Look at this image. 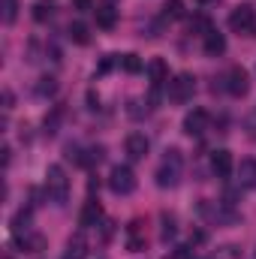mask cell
Here are the masks:
<instances>
[{
	"mask_svg": "<svg viewBox=\"0 0 256 259\" xmlns=\"http://www.w3.org/2000/svg\"><path fill=\"white\" fill-rule=\"evenodd\" d=\"M169 259H193V244L190 247H175V250L169 253Z\"/></svg>",
	"mask_w": 256,
	"mask_h": 259,
	"instance_id": "cell-25",
	"label": "cell"
},
{
	"mask_svg": "<svg viewBox=\"0 0 256 259\" xmlns=\"http://www.w3.org/2000/svg\"><path fill=\"white\" fill-rule=\"evenodd\" d=\"M121 66H124L127 72H133V75H136V72H142V61H139L136 55H124V61H121Z\"/></svg>",
	"mask_w": 256,
	"mask_h": 259,
	"instance_id": "cell-22",
	"label": "cell"
},
{
	"mask_svg": "<svg viewBox=\"0 0 256 259\" xmlns=\"http://www.w3.org/2000/svg\"><path fill=\"white\" fill-rule=\"evenodd\" d=\"M166 94H169L172 103H187V100H193V94H196V78H193L190 72H178L175 78H169Z\"/></svg>",
	"mask_w": 256,
	"mask_h": 259,
	"instance_id": "cell-3",
	"label": "cell"
},
{
	"mask_svg": "<svg viewBox=\"0 0 256 259\" xmlns=\"http://www.w3.org/2000/svg\"><path fill=\"white\" fill-rule=\"evenodd\" d=\"M94 15H97V27H103V30H112V27L118 24V9H115L112 3L97 6V9H94Z\"/></svg>",
	"mask_w": 256,
	"mask_h": 259,
	"instance_id": "cell-12",
	"label": "cell"
},
{
	"mask_svg": "<svg viewBox=\"0 0 256 259\" xmlns=\"http://www.w3.org/2000/svg\"><path fill=\"white\" fill-rule=\"evenodd\" d=\"M136 172L130 169V166H115L112 169V175H109V187H112V193L118 196H130L136 190Z\"/></svg>",
	"mask_w": 256,
	"mask_h": 259,
	"instance_id": "cell-4",
	"label": "cell"
},
{
	"mask_svg": "<svg viewBox=\"0 0 256 259\" xmlns=\"http://www.w3.org/2000/svg\"><path fill=\"white\" fill-rule=\"evenodd\" d=\"M109 69H112V58H106V61L100 64V72H109Z\"/></svg>",
	"mask_w": 256,
	"mask_h": 259,
	"instance_id": "cell-28",
	"label": "cell"
},
{
	"mask_svg": "<svg viewBox=\"0 0 256 259\" xmlns=\"http://www.w3.org/2000/svg\"><path fill=\"white\" fill-rule=\"evenodd\" d=\"M69 39H72L75 46H88V42H91L88 24H81V21H72V24H69Z\"/></svg>",
	"mask_w": 256,
	"mask_h": 259,
	"instance_id": "cell-17",
	"label": "cell"
},
{
	"mask_svg": "<svg viewBox=\"0 0 256 259\" xmlns=\"http://www.w3.org/2000/svg\"><path fill=\"white\" fill-rule=\"evenodd\" d=\"M226 91H229L232 97H247V91H250V75H247L244 66H232V69H229V75H226Z\"/></svg>",
	"mask_w": 256,
	"mask_h": 259,
	"instance_id": "cell-6",
	"label": "cell"
},
{
	"mask_svg": "<svg viewBox=\"0 0 256 259\" xmlns=\"http://www.w3.org/2000/svg\"><path fill=\"white\" fill-rule=\"evenodd\" d=\"M36 91H39V97H52V94L58 91V84H55V78H42Z\"/></svg>",
	"mask_w": 256,
	"mask_h": 259,
	"instance_id": "cell-23",
	"label": "cell"
},
{
	"mask_svg": "<svg viewBox=\"0 0 256 259\" xmlns=\"http://www.w3.org/2000/svg\"><path fill=\"white\" fill-rule=\"evenodd\" d=\"M178 181H181V151L172 148V151H166V157L157 169V187L172 190V187H178Z\"/></svg>",
	"mask_w": 256,
	"mask_h": 259,
	"instance_id": "cell-2",
	"label": "cell"
},
{
	"mask_svg": "<svg viewBox=\"0 0 256 259\" xmlns=\"http://www.w3.org/2000/svg\"><path fill=\"white\" fill-rule=\"evenodd\" d=\"M75 9H81V12H88V9H94V3H91V0H75Z\"/></svg>",
	"mask_w": 256,
	"mask_h": 259,
	"instance_id": "cell-27",
	"label": "cell"
},
{
	"mask_svg": "<svg viewBox=\"0 0 256 259\" xmlns=\"http://www.w3.org/2000/svg\"><path fill=\"white\" fill-rule=\"evenodd\" d=\"M238 181H241V187H256V160H241Z\"/></svg>",
	"mask_w": 256,
	"mask_h": 259,
	"instance_id": "cell-15",
	"label": "cell"
},
{
	"mask_svg": "<svg viewBox=\"0 0 256 259\" xmlns=\"http://www.w3.org/2000/svg\"><path fill=\"white\" fill-rule=\"evenodd\" d=\"M52 15H55V0H36V3H33V21L42 24V21H49Z\"/></svg>",
	"mask_w": 256,
	"mask_h": 259,
	"instance_id": "cell-16",
	"label": "cell"
},
{
	"mask_svg": "<svg viewBox=\"0 0 256 259\" xmlns=\"http://www.w3.org/2000/svg\"><path fill=\"white\" fill-rule=\"evenodd\" d=\"M208 124H211V118H208L205 109H193V112L184 115V133L187 136H202L208 130Z\"/></svg>",
	"mask_w": 256,
	"mask_h": 259,
	"instance_id": "cell-8",
	"label": "cell"
},
{
	"mask_svg": "<svg viewBox=\"0 0 256 259\" xmlns=\"http://www.w3.org/2000/svg\"><path fill=\"white\" fill-rule=\"evenodd\" d=\"M3 6V24H15L18 18V0H0Z\"/></svg>",
	"mask_w": 256,
	"mask_h": 259,
	"instance_id": "cell-19",
	"label": "cell"
},
{
	"mask_svg": "<svg viewBox=\"0 0 256 259\" xmlns=\"http://www.w3.org/2000/svg\"><path fill=\"white\" fill-rule=\"evenodd\" d=\"M232 169H235L232 151H226V148H217V151L211 154V172H214L217 178H229V175H232Z\"/></svg>",
	"mask_w": 256,
	"mask_h": 259,
	"instance_id": "cell-7",
	"label": "cell"
},
{
	"mask_svg": "<svg viewBox=\"0 0 256 259\" xmlns=\"http://www.w3.org/2000/svg\"><path fill=\"white\" fill-rule=\"evenodd\" d=\"M163 241H169V238H175V220L172 217H163Z\"/></svg>",
	"mask_w": 256,
	"mask_h": 259,
	"instance_id": "cell-24",
	"label": "cell"
},
{
	"mask_svg": "<svg viewBox=\"0 0 256 259\" xmlns=\"http://www.w3.org/2000/svg\"><path fill=\"white\" fill-rule=\"evenodd\" d=\"M103 220V208H100V202H84V208H81V214H78V223L84 226V229H91V226H97Z\"/></svg>",
	"mask_w": 256,
	"mask_h": 259,
	"instance_id": "cell-13",
	"label": "cell"
},
{
	"mask_svg": "<svg viewBox=\"0 0 256 259\" xmlns=\"http://www.w3.org/2000/svg\"><path fill=\"white\" fill-rule=\"evenodd\" d=\"M124 148H127V157H130V160H145L151 145H148L145 133H130L127 142H124Z\"/></svg>",
	"mask_w": 256,
	"mask_h": 259,
	"instance_id": "cell-10",
	"label": "cell"
},
{
	"mask_svg": "<svg viewBox=\"0 0 256 259\" xmlns=\"http://www.w3.org/2000/svg\"><path fill=\"white\" fill-rule=\"evenodd\" d=\"M12 232H15V235L30 232V211H18V214L12 217Z\"/></svg>",
	"mask_w": 256,
	"mask_h": 259,
	"instance_id": "cell-18",
	"label": "cell"
},
{
	"mask_svg": "<svg viewBox=\"0 0 256 259\" xmlns=\"http://www.w3.org/2000/svg\"><path fill=\"white\" fill-rule=\"evenodd\" d=\"M3 259H12V256H9V253H3Z\"/></svg>",
	"mask_w": 256,
	"mask_h": 259,
	"instance_id": "cell-29",
	"label": "cell"
},
{
	"mask_svg": "<svg viewBox=\"0 0 256 259\" xmlns=\"http://www.w3.org/2000/svg\"><path fill=\"white\" fill-rule=\"evenodd\" d=\"M229 27H232L235 33H250V30H256V9L250 3L235 6L232 15H229Z\"/></svg>",
	"mask_w": 256,
	"mask_h": 259,
	"instance_id": "cell-5",
	"label": "cell"
},
{
	"mask_svg": "<svg viewBox=\"0 0 256 259\" xmlns=\"http://www.w3.org/2000/svg\"><path fill=\"white\" fill-rule=\"evenodd\" d=\"M205 238H208V232H205V229H196V232L190 235V244H202Z\"/></svg>",
	"mask_w": 256,
	"mask_h": 259,
	"instance_id": "cell-26",
	"label": "cell"
},
{
	"mask_svg": "<svg viewBox=\"0 0 256 259\" xmlns=\"http://www.w3.org/2000/svg\"><path fill=\"white\" fill-rule=\"evenodd\" d=\"M199 3H211V0H199Z\"/></svg>",
	"mask_w": 256,
	"mask_h": 259,
	"instance_id": "cell-30",
	"label": "cell"
},
{
	"mask_svg": "<svg viewBox=\"0 0 256 259\" xmlns=\"http://www.w3.org/2000/svg\"><path fill=\"white\" fill-rule=\"evenodd\" d=\"M208 259H241V250L235 244H223V247H217Z\"/></svg>",
	"mask_w": 256,
	"mask_h": 259,
	"instance_id": "cell-20",
	"label": "cell"
},
{
	"mask_svg": "<svg viewBox=\"0 0 256 259\" xmlns=\"http://www.w3.org/2000/svg\"><path fill=\"white\" fill-rule=\"evenodd\" d=\"M148 78H151V84L154 88H160L163 81H169V66H166V61L163 58H154V61H148Z\"/></svg>",
	"mask_w": 256,
	"mask_h": 259,
	"instance_id": "cell-14",
	"label": "cell"
},
{
	"mask_svg": "<svg viewBox=\"0 0 256 259\" xmlns=\"http://www.w3.org/2000/svg\"><path fill=\"white\" fill-rule=\"evenodd\" d=\"M84 256H88V238H84V232L69 235L66 250H64V259H84Z\"/></svg>",
	"mask_w": 256,
	"mask_h": 259,
	"instance_id": "cell-11",
	"label": "cell"
},
{
	"mask_svg": "<svg viewBox=\"0 0 256 259\" xmlns=\"http://www.w3.org/2000/svg\"><path fill=\"white\" fill-rule=\"evenodd\" d=\"M163 9H166V18H181V15H184V6H181V0H169Z\"/></svg>",
	"mask_w": 256,
	"mask_h": 259,
	"instance_id": "cell-21",
	"label": "cell"
},
{
	"mask_svg": "<svg viewBox=\"0 0 256 259\" xmlns=\"http://www.w3.org/2000/svg\"><path fill=\"white\" fill-rule=\"evenodd\" d=\"M202 49H205V55H208V58H220V55L226 52V36H223L220 30H214V27H211V30L202 36Z\"/></svg>",
	"mask_w": 256,
	"mask_h": 259,
	"instance_id": "cell-9",
	"label": "cell"
},
{
	"mask_svg": "<svg viewBox=\"0 0 256 259\" xmlns=\"http://www.w3.org/2000/svg\"><path fill=\"white\" fill-rule=\"evenodd\" d=\"M46 196L55 205H64L66 199H69V178H66L64 166H58V163H52L46 169Z\"/></svg>",
	"mask_w": 256,
	"mask_h": 259,
	"instance_id": "cell-1",
	"label": "cell"
}]
</instances>
